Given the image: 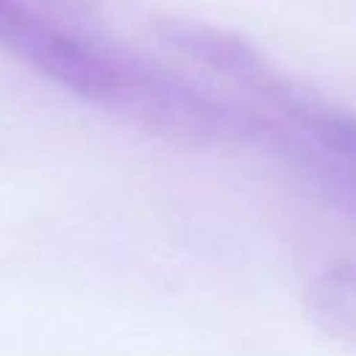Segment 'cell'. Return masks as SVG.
I'll return each mask as SVG.
<instances>
[{
    "instance_id": "6da1fadb",
    "label": "cell",
    "mask_w": 356,
    "mask_h": 356,
    "mask_svg": "<svg viewBox=\"0 0 356 356\" xmlns=\"http://www.w3.org/2000/svg\"><path fill=\"white\" fill-rule=\"evenodd\" d=\"M0 47L89 100L114 103L131 92L128 75L114 61L50 25L22 0H0Z\"/></svg>"
},
{
    "instance_id": "7a4b0ae2",
    "label": "cell",
    "mask_w": 356,
    "mask_h": 356,
    "mask_svg": "<svg viewBox=\"0 0 356 356\" xmlns=\"http://www.w3.org/2000/svg\"><path fill=\"white\" fill-rule=\"evenodd\" d=\"M312 309L328 334L356 345V267L337 264L323 273L312 289Z\"/></svg>"
}]
</instances>
